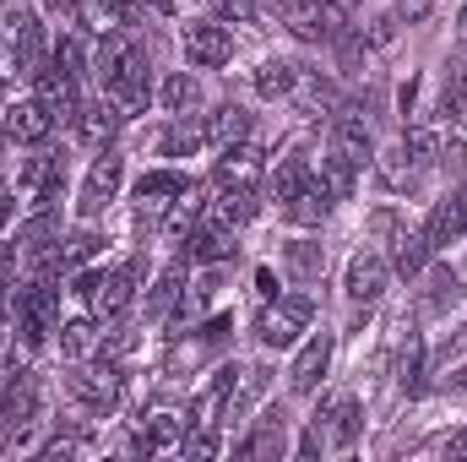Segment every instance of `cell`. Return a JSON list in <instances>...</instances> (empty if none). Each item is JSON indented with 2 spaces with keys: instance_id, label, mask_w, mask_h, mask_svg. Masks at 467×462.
<instances>
[{
  "instance_id": "3",
  "label": "cell",
  "mask_w": 467,
  "mask_h": 462,
  "mask_svg": "<svg viewBox=\"0 0 467 462\" xmlns=\"http://www.w3.org/2000/svg\"><path fill=\"white\" fill-rule=\"evenodd\" d=\"M66 392H71L93 419L115 414V403H119V364H115V359H104V353H99V364H93V370H82V364H77V370L66 375Z\"/></svg>"
},
{
  "instance_id": "13",
  "label": "cell",
  "mask_w": 467,
  "mask_h": 462,
  "mask_svg": "<svg viewBox=\"0 0 467 462\" xmlns=\"http://www.w3.org/2000/svg\"><path fill=\"white\" fill-rule=\"evenodd\" d=\"M0 125H5V136H11L16 147H38V142L55 131V115H49L38 99H22V104H5V110H0Z\"/></svg>"
},
{
  "instance_id": "36",
  "label": "cell",
  "mask_w": 467,
  "mask_h": 462,
  "mask_svg": "<svg viewBox=\"0 0 467 462\" xmlns=\"http://www.w3.org/2000/svg\"><path fill=\"white\" fill-rule=\"evenodd\" d=\"M272 452L283 457V414H266V425L239 441V457H272Z\"/></svg>"
},
{
  "instance_id": "9",
  "label": "cell",
  "mask_w": 467,
  "mask_h": 462,
  "mask_svg": "<svg viewBox=\"0 0 467 462\" xmlns=\"http://www.w3.org/2000/svg\"><path fill=\"white\" fill-rule=\"evenodd\" d=\"M180 44H185V60L191 66H202V71H218V66H229L234 60V38L223 22H185V33H180Z\"/></svg>"
},
{
  "instance_id": "23",
  "label": "cell",
  "mask_w": 467,
  "mask_h": 462,
  "mask_svg": "<svg viewBox=\"0 0 467 462\" xmlns=\"http://www.w3.org/2000/svg\"><path fill=\"white\" fill-rule=\"evenodd\" d=\"M104 99L115 104L119 115H147V104H152V88H147V71H125L115 82H104Z\"/></svg>"
},
{
  "instance_id": "22",
  "label": "cell",
  "mask_w": 467,
  "mask_h": 462,
  "mask_svg": "<svg viewBox=\"0 0 467 462\" xmlns=\"http://www.w3.org/2000/svg\"><path fill=\"white\" fill-rule=\"evenodd\" d=\"M283 267H288V278L305 289V283H316V278L327 272V245H316V239H288V245H283Z\"/></svg>"
},
{
  "instance_id": "1",
  "label": "cell",
  "mask_w": 467,
  "mask_h": 462,
  "mask_svg": "<svg viewBox=\"0 0 467 462\" xmlns=\"http://www.w3.org/2000/svg\"><path fill=\"white\" fill-rule=\"evenodd\" d=\"M310 321H316V299L299 289V294H277L266 310H261V321H255V338L261 348H272V353H288V348L299 343V332H310Z\"/></svg>"
},
{
  "instance_id": "47",
  "label": "cell",
  "mask_w": 467,
  "mask_h": 462,
  "mask_svg": "<svg viewBox=\"0 0 467 462\" xmlns=\"http://www.w3.org/2000/svg\"><path fill=\"white\" fill-rule=\"evenodd\" d=\"M16 71H22V66H16V49H11V44H0V82H5V77H16Z\"/></svg>"
},
{
  "instance_id": "4",
  "label": "cell",
  "mask_w": 467,
  "mask_h": 462,
  "mask_svg": "<svg viewBox=\"0 0 467 462\" xmlns=\"http://www.w3.org/2000/svg\"><path fill=\"white\" fill-rule=\"evenodd\" d=\"M119 185H125V158H119L115 147H99V158H93V169H88V180H82L77 213H82V218H104L109 202L119 196Z\"/></svg>"
},
{
  "instance_id": "7",
  "label": "cell",
  "mask_w": 467,
  "mask_h": 462,
  "mask_svg": "<svg viewBox=\"0 0 467 462\" xmlns=\"http://www.w3.org/2000/svg\"><path fill=\"white\" fill-rule=\"evenodd\" d=\"M386 283H391V261L380 250H358L348 261V272H343V294H348V305H358V310H369L386 294Z\"/></svg>"
},
{
  "instance_id": "21",
  "label": "cell",
  "mask_w": 467,
  "mask_h": 462,
  "mask_svg": "<svg viewBox=\"0 0 467 462\" xmlns=\"http://www.w3.org/2000/svg\"><path fill=\"white\" fill-rule=\"evenodd\" d=\"M234 250V229H218V224H202V229L185 239V256H191V267H213V261H229Z\"/></svg>"
},
{
  "instance_id": "11",
  "label": "cell",
  "mask_w": 467,
  "mask_h": 462,
  "mask_svg": "<svg viewBox=\"0 0 467 462\" xmlns=\"http://www.w3.org/2000/svg\"><path fill=\"white\" fill-rule=\"evenodd\" d=\"M327 364H332V332H316V338H299L294 343V364H288V386L305 397V392H316L321 386V375H327Z\"/></svg>"
},
{
  "instance_id": "16",
  "label": "cell",
  "mask_w": 467,
  "mask_h": 462,
  "mask_svg": "<svg viewBox=\"0 0 467 462\" xmlns=\"http://www.w3.org/2000/svg\"><path fill=\"white\" fill-rule=\"evenodd\" d=\"M185 191H191V180H185L180 169H152V174L136 180V202H141V213H152V218H158L174 196H185Z\"/></svg>"
},
{
  "instance_id": "28",
  "label": "cell",
  "mask_w": 467,
  "mask_h": 462,
  "mask_svg": "<svg viewBox=\"0 0 467 462\" xmlns=\"http://www.w3.org/2000/svg\"><path fill=\"white\" fill-rule=\"evenodd\" d=\"M158 104H163L169 115H191V110L202 104V82H196L191 71H169L163 88H158Z\"/></svg>"
},
{
  "instance_id": "27",
  "label": "cell",
  "mask_w": 467,
  "mask_h": 462,
  "mask_svg": "<svg viewBox=\"0 0 467 462\" xmlns=\"http://www.w3.org/2000/svg\"><path fill=\"white\" fill-rule=\"evenodd\" d=\"M55 66H60L66 77H77V82H82V77L93 71V44H88L77 27H60V38H55Z\"/></svg>"
},
{
  "instance_id": "44",
  "label": "cell",
  "mask_w": 467,
  "mask_h": 462,
  "mask_svg": "<svg viewBox=\"0 0 467 462\" xmlns=\"http://www.w3.org/2000/svg\"><path fill=\"white\" fill-rule=\"evenodd\" d=\"M11 278H16V239L11 245L0 239V283H11Z\"/></svg>"
},
{
  "instance_id": "24",
  "label": "cell",
  "mask_w": 467,
  "mask_h": 462,
  "mask_svg": "<svg viewBox=\"0 0 467 462\" xmlns=\"http://www.w3.org/2000/svg\"><path fill=\"white\" fill-rule=\"evenodd\" d=\"M218 180H223V185H255V180H261V147H255V142H234V147H223Z\"/></svg>"
},
{
  "instance_id": "10",
  "label": "cell",
  "mask_w": 467,
  "mask_h": 462,
  "mask_svg": "<svg viewBox=\"0 0 467 462\" xmlns=\"http://www.w3.org/2000/svg\"><path fill=\"white\" fill-rule=\"evenodd\" d=\"M239 375H244V370L223 364V370H218V375H213V381H207V386L191 397V419H185L191 430H196V425H218V419H229L234 392H239Z\"/></svg>"
},
{
  "instance_id": "6",
  "label": "cell",
  "mask_w": 467,
  "mask_h": 462,
  "mask_svg": "<svg viewBox=\"0 0 467 462\" xmlns=\"http://www.w3.org/2000/svg\"><path fill=\"white\" fill-rule=\"evenodd\" d=\"M5 27H11V49H16L22 77L44 71V66H49V44H44V22H38V11H33L27 0H11V5H5Z\"/></svg>"
},
{
  "instance_id": "18",
  "label": "cell",
  "mask_w": 467,
  "mask_h": 462,
  "mask_svg": "<svg viewBox=\"0 0 467 462\" xmlns=\"http://www.w3.org/2000/svg\"><path fill=\"white\" fill-rule=\"evenodd\" d=\"M119 120H125V115H119L109 99H93V104H82V110H77L71 125H77V136H82L88 147H109V142H115V131H119Z\"/></svg>"
},
{
  "instance_id": "53",
  "label": "cell",
  "mask_w": 467,
  "mask_h": 462,
  "mask_svg": "<svg viewBox=\"0 0 467 462\" xmlns=\"http://www.w3.org/2000/svg\"><path fill=\"white\" fill-rule=\"evenodd\" d=\"M0 364H5V359H0Z\"/></svg>"
},
{
  "instance_id": "43",
  "label": "cell",
  "mask_w": 467,
  "mask_h": 462,
  "mask_svg": "<svg viewBox=\"0 0 467 462\" xmlns=\"http://www.w3.org/2000/svg\"><path fill=\"white\" fill-rule=\"evenodd\" d=\"M44 11H49L60 27H82V0H44Z\"/></svg>"
},
{
  "instance_id": "31",
  "label": "cell",
  "mask_w": 467,
  "mask_h": 462,
  "mask_svg": "<svg viewBox=\"0 0 467 462\" xmlns=\"http://www.w3.org/2000/svg\"><path fill=\"white\" fill-rule=\"evenodd\" d=\"M397 386L408 397L424 386V332H413V327H408V343H402V359H397Z\"/></svg>"
},
{
  "instance_id": "26",
  "label": "cell",
  "mask_w": 467,
  "mask_h": 462,
  "mask_svg": "<svg viewBox=\"0 0 467 462\" xmlns=\"http://www.w3.org/2000/svg\"><path fill=\"white\" fill-rule=\"evenodd\" d=\"M250 82H255V93H261V99H294L305 77H299V66H288V60H261Z\"/></svg>"
},
{
  "instance_id": "46",
  "label": "cell",
  "mask_w": 467,
  "mask_h": 462,
  "mask_svg": "<svg viewBox=\"0 0 467 462\" xmlns=\"http://www.w3.org/2000/svg\"><path fill=\"white\" fill-rule=\"evenodd\" d=\"M77 452H82L77 441H49V446H44V457H49V462H60V457H77Z\"/></svg>"
},
{
  "instance_id": "8",
  "label": "cell",
  "mask_w": 467,
  "mask_h": 462,
  "mask_svg": "<svg viewBox=\"0 0 467 462\" xmlns=\"http://www.w3.org/2000/svg\"><path fill=\"white\" fill-rule=\"evenodd\" d=\"M310 430L321 436V446H337V452H348L353 441L364 436V408H358V397H332V403H321Z\"/></svg>"
},
{
  "instance_id": "30",
  "label": "cell",
  "mask_w": 467,
  "mask_h": 462,
  "mask_svg": "<svg viewBox=\"0 0 467 462\" xmlns=\"http://www.w3.org/2000/svg\"><path fill=\"white\" fill-rule=\"evenodd\" d=\"M310 169H316V180H321V185H327L337 202H348V196H353V180H358V169H353L348 158H337L332 147H327V158H316Z\"/></svg>"
},
{
  "instance_id": "14",
  "label": "cell",
  "mask_w": 467,
  "mask_h": 462,
  "mask_svg": "<svg viewBox=\"0 0 467 462\" xmlns=\"http://www.w3.org/2000/svg\"><path fill=\"white\" fill-rule=\"evenodd\" d=\"M180 441H185V419L174 414V408H152V414H141V430H136V452H180Z\"/></svg>"
},
{
  "instance_id": "20",
  "label": "cell",
  "mask_w": 467,
  "mask_h": 462,
  "mask_svg": "<svg viewBox=\"0 0 467 462\" xmlns=\"http://www.w3.org/2000/svg\"><path fill=\"white\" fill-rule=\"evenodd\" d=\"M250 218H255L250 185H223L218 202H207V224H218V229H239V224H250Z\"/></svg>"
},
{
  "instance_id": "25",
  "label": "cell",
  "mask_w": 467,
  "mask_h": 462,
  "mask_svg": "<svg viewBox=\"0 0 467 462\" xmlns=\"http://www.w3.org/2000/svg\"><path fill=\"white\" fill-rule=\"evenodd\" d=\"M202 131H207L213 147H234V142L250 136V110H244V104H218L213 115L202 120Z\"/></svg>"
},
{
  "instance_id": "15",
  "label": "cell",
  "mask_w": 467,
  "mask_h": 462,
  "mask_svg": "<svg viewBox=\"0 0 467 462\" xmlns=\"http://www.w3.org/2000/svg\"><path fill=\"white\" fill-rule=\"evenodd\" d=\"M462 234H467V191H457V196H446V202L430 213L424 239H430V250H446V245H457Z\"/></svg>"
},
{
  "instance_id": "5",
  "label": "cell",
  "mask_w": 467,
  "mask_h": 462,
  "mask_svg": "<svg viewBox=\"0 0 467 462\" xmlns=\"http://www.w3.org/2000/svg\"><path fill=\"white\" fill-rule=\"evenodd\" d=\"M77 294L93 316H119L136 294V267H109V272H82L77 278Z\"/></svg>"
},
{
  "instance_id": "17",
  "label": "cell",
  "mask_w": 467,
  "mask_h": 462,
  "mask_svg": "<svg viewBox=\"0 0 467 462\" xmlns=\"http://www.w3.org/2000/svg\"><path fill=\"white\" fill-rule=\"evenodd\" d=\"M332 152H337V158H348L353 169H364V163H375V136L364 131V120L337 115V120H332Z\"/></svg>"
},
{
  "instance_id": "48",
  "label": "cell",
  "mask_w": 467,
  "mask_h": 462,
  "mask_svg": "<svg viewBox=\"0 0 467 462\" xmlns=\"http://www.w3.org/2000/svg\"><path fill=\"white\" fill-rule=\"evenodd\" d=\"M462 353H467V327H462V332H457V338H451V348H446V359H451V364H457V359H462Z\"/></svg>"
},
{
  "instance_id": "37",
  "label": "cell",
  "mask_w": 467,
  "mask_h": 462,
  "mask_svg": "<svg viewBox=\"0 0 467 462\" xmlns=\"http://www.w3.org/2000/svg\"><path fill=\"white\" fill-rule=\"evenodd\" d=\"M99 245H104V234H99V229H77V234H66V245H60V267L71 272V267L93 261V256H99Z\"/></svg>"
},
{
  "instance_id": "35",
  "label": "cell",
  "mask_w": 467,
  "mask_h": 462,
  "mask_svg": "<svg viewBox=\"0 0 467 462\" xmlns=\"http://www.w3.org/2000/svg\"><path fill=\"white\" fill-rule=\"evenodd\" d=\"M424 261H430V239H424V234H402V239L391 245V272L419 278V272H424Z\"/></svg>"
},
{
  "instance_id": "50",
  "label": "cell",
  "mask_w": 467,
  "mask_h": 462,
  "mask_svg": "<svg viewBox=\"0 0 467 462\" xmlns=\"http://www.w3.org/2000/svg\"><path fill=\"white\" fill-rule=\"evenodd\" d=\"M457 33H462V44H467V0H462V11H457Z\"/></svg>"
},
{
  "instance_id": "51",
  "label": "cell",
  "mask_w": 467,
  "mask_h": 462,
  "mask_svg": "<svg viewBox=\"0 0 467 462\" xmlns=\"http://www.w3.org/2000/svg\"><path fill=\"white\" fill-rule=\"evenodd\" d=\"M327 5H337V11H353V5H364V0H327Z\"/></svg>"
},
{
  "instance_id": "32",
  "label": "cell",
  "mask_w": 467,
  "mask_h": 462,
  "mask_svg": "<svg viewBox=\"0 0 467 462\" xmlns=\"http://www.w3.org/2000/svg\"><path fill=\"white\" fill-rule=\"evenodd\" d=\"M402 152H408V163L424 174V169H435V163H441V136H435L430 125H408V136H402Z\"/></svg>"
},
{
  "instance_id": "38",
  "label": "cell",
  "mask_w": 467,
  "mask_h": 462,
  "mask_svg": "<svg viewBox=\"0 0 467 462\" xmlns=\"http://www.w3.org/2000/svg\"><path fill=\"white\" fill-rule=\"evenodd\" d=\"M364 229H369V239H375V245H397V239H402V218H397V207H375V213H369V218H364Z\"/></svg>"
},
{
  "instance_id": "39",
  "label": "cell",
  "mask_w": 467,
  "mask_h": 462,
  "mask_svg": "<svg viewBox=\"0 0 467 462\" xmlns=\"http://www.w3.org/2000/svg\"><path fill=\"white\" fill-rule=\"evenodd\" d=\"M391 38H397V16H369V22L353 33V44H358V49H364V44H369V49H386Z\"/></svg>"
},
{
  "instance_id": "40",
  "label": "cell",
  "mask_w": 467,
  "mask_h": 462,
  "mask_svg": "<svg viewBox=\"0 0 467 462\" xmlns=\"http://www.w3.org/2000/svg\"><path fill=\"white\" fill-rule=\"evenodd\" d=\"M457 299H462V278H457V272H435L424 310H446V305H457Z\"/></svg>"
},
{
  "instance_id": "45",
  "label": "cell",
  "mask_w": 467,
  "mask_h": 462,
  "mask_svg": "<svg viewBox=\"0 0 467 462\" xmlns=\"http://www.w3.org/2000/svg\"><path fill=\"white\" fill-rule=\"evenodd\" d=\"M16 218V185H0V229Z\"/></svg>"
},
{
  "instance_id": "2",
  "label": "cell",
  "mask_w": 467,
  "mask_h": 462,
  "mask_svg": "<svg viewBox=\"0 0 467 462\" xmlns=\"http://www.w3.org/2000/svg\"><path fill=\"white\" fill-rule=\"evenodd\" d=\"M277 11H283L288 33L305 38V44H337L343 27H348V11H337V5H327V0H283Z\"/></svg>"
},
{
  "instance_id": "41",
  "label": "cell",
  "mask_w": 467,
  "mask_h": 462,
  "mask_svg": "<svg viewBox=\"0 0 467 462\" xmlns=\"http://www.w3.org/2000/svg\"><path fill=\"white\" fill-rule=\"evenodd\" d=\"M213 22H223V27H250V22H255V0H213Z\"/></svg>"
},
{
  "instance_id": "52",
  "label": "cell",
  "mask_w": 467,
  "mask_h": 462,
  "mask_svg": "<svg viewBox=\"0 0 467 462\" xmlns=\"http://www.w3.org/2000/svg\"><path fill=\"white\" fill-rule=\"evenodd\" d=\"M266 5H283V0H266Z\"/></svg>"
},
{
  "instance_id": "19",
  "label": "cell",
  "mask_w": 467,
  "mask_h": 462,
  "mask_svg": "<svg viewBox=\"0 0 467 462\" xmlns=\"http://www.w3.org/2000/svg\"><path fill=\"white\" fill-rule=\"evenodd\" d=\"M55 343H60V353H66L71 364H82V359H93V353L104 348V332H99L93 316H77V321H60V327H55Z\"/></svg>"
},
{
  "instance_id": "29",
  "label": "cell",
  "mask_w": 467,
  "mask_h": 462,
  "mask_svg": "<svg viewBox=\"0 0 467 462\" xmlns=\"http://www.w3.org/2000/svg\"><path fill=\"white\" fill-rule=\"evenodd\" d=\"M202 147H207V131L191 125L185 115H174V125L158 136V152H163V158H191V152H202Z\"/></svg>"
},
{
  "instance_id": "34",
  "label": "cell",
  "mask_w": 467,
  "mask_h": 462,
  "mask_svg": "<svg viewBox=\"0 0 467 462\" xmlns=\"http://www.w3.org/2000/svg\"><path fill=\"white\" fill-rule=\"evenodd\" d=\"M375 174H380L386 191H413V185H419V169L408 163L402 147H397V152H380V158H375Z\"/></svg>"
},
{
  "instance_id": "12",
  "label": "cell",
  "mask_w": 467,
  "mask_h": 462,
  "mask_svg": "<svg viewBox=\"0 0 467 462\" xmlns=\"http://www.w3.org/2000/svg\"><path fill=\"white\" fill-rule=\"evenodd\" d=\"M332 191L316 180V169H310V180L288 196V202H277V213H283V224H299V229H321L327 224V213H332Z\"/></svg>"
},
{
  "instance_id": "42",
  "label": "cell",
  "mask_w": 467,
  "mask_h": 462,
  "mask_svg": "<svg viewBox=\"0 0 467 462\" xmlns=\"http://www.w3.org/2000/svg\"><path fill=\"white\" fill-rule=\"evenodd\" d=\"M430 11H435V0H391V16H397V22H408V27H419Z\"/></svg>"
},
{
  "instance_id": "33",
  "label": "cell",
  "mask_w": 467,
  "mask_h": 462,
  "mask_svg": "<svg viewBox=\"0 0 467 462\" xmlns=\"http://www.w3.org/2000/svg\"><path fill=\"white\" fill-rule=\"evenodd\" d=\"M185 261H191V256H180L174 267H163V278L152 283V294H147V310H152V316H169V310H174V299H180V289H185Z\"/></svg>"
},
{
  "instance_id": "49",
  "label": "cell",
  "mask_w": 467,
  "mask_h": 462,
  "mask_svg": "<svg viewBox=\"0 0 467 462\" xmlns=\"http://www.w3.org/2000/svg\"><path fill=\"white\" fill-rule=\"evenodd\" d=\"M446 457H467V430H462V436H451V441H446Z\"/></svg>"
}]
</instances>
